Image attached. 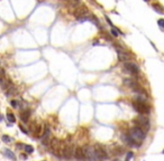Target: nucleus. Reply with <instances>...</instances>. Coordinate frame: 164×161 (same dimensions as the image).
<instances>
[{"label":"nucleus","instance_id":"nucleus-24","mask_svg":"<svg viewBox=\"0 0 164 161\" xmlns=\"http://www.w3.org/2000/svg\"><path fill=\"white\" fill-rule=\"evenodd\" d=\"M10 104H11L12 106H14V107H16V109L18 107V102H16V101H11Z\"/></svg>","mask_w":164,"mask_h":161},{"label":"nucleus","instance_id":"nucleus-12","mask_svg":"<svg viewBox=\"0 0 164 161\" xmlns=\"http://www.w3.org/2000/svg\"><path fill=\"white\" fill-rule=\"evenodd\" d=\"M29 115H30V111L28 110V109L22 110V112H20V120L26 123V122H28V120H29Z\"/></svg>","mask_w":164,"mask_h":161},{"label":"nucleus","instance_id":"nucleus-26","mask_svg":"<svg viewBox=\"0 0 164 161\" xmlns=\"http://www.w3.org/2000/svg\"><path fill=\"white\" fill-rule=\"evenodd\" d=\"M5 76V70L0 67V77H4Z\"/></svg>","mask_w":164,"mask_h":161},{"label":"nucleus","instance_id":"nucleus-22","mask_svg":"<svg viewBox=\"0 0 164 161\" xmlns=\"http://www.w3.org/2000/svg\"><path fill=\"white\" fill-rule=\"evenodd\" d=\"M157 22H159V26H160L161 29H163V25H164V20H163V19H160Z\"/></svg>","mask_w":164,"mask_h":161},{"label":"nucleus","instance_id":"nucleus-16","mask_svg":"<svg viewBox=\"0 0 164 161\" xmlns=\"http://www.w3.org/2000/svg\"><path fill=\"white\" fill-rule=\"evenodd\" d=\"M24 149H25V152H26V153H33L34 152V148L32 146H28V144L24 146Z\"/></svg>","mask_w":164,"mask_h":161},{"label":"nucleus","instance_id":"nucleus-21","mask_svg":"<svg viewBox=\"0 0 164 161\" xmlns=\"http://www.w3.org/2000/svg\"><path fill=\"white\" fill-rule=\"evenodd\" d=\"M131 158H133V152H131V151H129V152L127 153V156H126V161H129Z\"/></svg>","mask_w":164,"mask_h":161},{"label":"nucleus","instance_id":"nucleus-17","mask_svg":"<svg viewBox=\"0 0 164 161\" xmlns=\"http://www.w3.org/2000/svg\"><path fill=\"white\" fill-rule=\"evenodd\" d=\"M9 85H10V83H9L7 80H2V83H1V88H2L4 91H6V90L9 87Z\"/></svg>","mask_w":164,"mask_h":161},{"label":"nucleus","instance_id":"nucleus-3","mask_svg":"<svg viewBox=\"0 0 164 161\" xmlns=\"http://www.w3.org/2000/svg\"><path fill=\"white\" fill-rule=\"evenodd\" d=\"M83 150V156H84V160L87 161H97L96 154H94V149L91 146H84L82 148Z\"/></svg>","mask_w":164,"mask_h":161},{"label":"nucleus","instance_id":"nucleus-29","mask_svg":"<svg viewBox=\"0 0 164 161\" xmlns=\"http://www.w3.org/2000/svg\"><path fill=\"white\" fill-rule=\"evenodd\" d=\"M115 161H120V160H115Z\"/></svg>","mask_w":164,"mask_h":161},{"label":"nucleus","instance_id":"nucleus-13","mask_svg":"<svg viewBox=\"0 0 164 161\" xmlns=\"http://www.w3.org/2000/svg\"><path fill=\"white\" fill-rule=\"evenodd\" d=\"M6 93H7L8 96H11V95H15V94H17V90H16L15 86H12V85H9V87L6 90Z\"/></svg>","mask_w":164,"mask_h":161},{"label":"nucleus","instance_id":"nucleus-10","mask_svg":"<svg viewBox=\"0 0 164 161\" xmlns=\"http://www.w3.org/2000/svg\"><path fill=\"white\" fill-rule=\"evenodd\" d=\"M73 156L77 160H84V156H83V150H82V146H77L74 149Z\"/></svg>","mask_w":164,"mask_h":161},{"label":"nucleus","instance_id":"nucleus-14","mask_svg":"<svg viewBox=\"0 0 164 161\" xmlns=\"http://www.w3.org/2000/svg\"><path fill=\"white\" fill-rule=\"evenodd\" d=\"M67 2L73 8H78L79 6H81V0H67Z\"/></svg>","mask_w":164,"mask_h":161},{"label":"nucleus","instance_id":"nucleus-15","mask_svg":"<svg viewBox=\"0 0 164 161\" xmlns=\"http://www.w3.org/2000/svg\"><path fill=\"white\" fill-rule=\"evenodd\" d=\"M4 154L6 156L7 158H9V159H11V160H15L16 159V157H15V154L12 153L9 149H5L4 150Z\"/></svg>","mask_w":164,"mask_h":161},{"label":"nucleus","instance_id":"nucleus-19","mask_svg":"<svg viewBox=\"0 0 164 161\" xmlns=\"http://www.w3.org/2000/svg\"><path fill=\"white\" fill-rule=\"evenodd\" d=\"M153 7H154V9H155L157 12H160V14H163V10H162L163 8H162V6H160L159 4H154Z\"/></svg>","mask_w":164,"mask_h":161},{"label":"nucleus","instance_id":"nucleus-7","mask_svg":"<svg viewBox=\"0 0 164 161\" xmlns=\"http://www.w3.org/2000/svg\"><path fill=\"white\" fill-rule=\"evenodd\" d=\"M88 14V9H87L86 6H79L78 8H74V11H73V15H74V17H77V19H80L83 17L84 15H87Z\"/></svg>","mask_w":164,"mask_h":161},{"label":"nucleus","instance_id":"nucleus-25","mask_svg":"<svg viewBox=\"0 0 164 161\" xmlns=\"http://www.w3.org/2000/svg\"><path fill=\"white\" fill-rule=\"evenodd\" d=\"M111 34H112V36H114V37H117V36H118V33H117V31H116L114 28L111 29Z\"/></svg>","mask_w":164,"mask_h":161},{"label":"nucleus","instance_id":"nucleus-20","mask_svg":"<svg viewBox=\"0 0 164 161\" xmlns=\"http://www.w3.org/2000/svg\"><path fill=\"white\" fill-rule=\"evenodd\" d=\"M2 141L6 143H9V142H11V138H9L8 136H2Z\"/></svg>","mask_w":164,"mask_h":161},{"label":"nucleus","instance_id":"nucleus-4","mask_svg":"<svg viewBox=\"0 0 164 161\" xmlns=\"http://www.w3.org/2000/svg\"><path fill=\"white\" fill-rule=\"evenodd\" d=\"M133 107L134 110L139 113L141 115H144V114L149 113V107L147 105H145V103H139V102H133Z\"/></svg>","mask_w":164,"mask_h":161},{"label":"nucleus","instance_id":"nucleus-6","mask_svg":"<svg viewBox=\"0 0 164 161\" xmlns=\"http://www.w3.org/2000/svg\"><path fill=\"white\" fill-rule=\"evenodd\" d=\"M73 152H74V149H73L72 143H67V144H65V146H64L62 157L67 159V160H70V159H72V157H73Z\"/></svg>","mask_w":164,"mask_h":161},{"label":"nucleus","instance_id":"nucleus-5","mask_svg":"<svg viewBox=\"0 0 164 161\" xmlns=\"http://www.w3.org/2000/svg\"><path fill=\"white\" fill-rule=\"evenodd\" d=\"M93 149H94V154H96L97 160H106L107 159V153H106V151L104 150V148L101 146L96 144L93 146Z\"/></svg>","mask_w":164,"mask_h":161},{"label":"nucleus","instance_id":"nucleus-2","mask_svg":"<svg viewBox=\"0 0 164 161\" xmlns=\"http://www.w3.org/2000/svg\"><path fill=\"white\" fill-rule=\"evenodd\" d=\"M134 122L137 124L136 126L141 128L144 132H147L149 130V128H151L148 117L145 116V115H139V116H137V119H135Z\"/></svg>","mask_w":164,"mask_h":161},{"label":"nucleus","instance_id":"nucleus-9","mask_svg":"<svg viewBox=\"0 0 164 161\" xmlns=\"http://www.w3.org/2000/svg\"><path fill=\"white\" fill-rule=\"evenodd\" d=\"M117 53H118V59L121 60V62H126L127 59H128V53H127L125 49H123L121 47H117Z\"/></svg>","mask_w":164,"mask_h":161},{"label":"nucleus","instance_id":"nucleus-23","mask_svg":"<svg viewBox=\"0 0 164 161\" xmlns=\"http://www.w3.org/2000/svg\"><path fill=\"white\" fill-rule=\"evenodd\" d=\"M19 129H20V131H22L24 133H25V134H27V133H28V131H27V130H26L25 128H24L22 125H19Z\"/></svg>","mask_w":164,"mask_h":161},{"label":"nucleus","instance_id":"nucleus-28","mask_svg":"<svg viewBox=\"0 0 164 161\" xmlns=\"http://www.w3.org/2000/svg\"><path fill=\"white\" fill-rule=\"evenodd\" d=\"M1 119H2V116H0V121H1Z\"/></svg>","mask_w":164,"mask_h":161},{"label":"nucleus","instance_id":"nucleus-11","mask_svg":"<svg viewBox=\"0 0 164 161\" xmlns=\"http://www.w3.org/2000/svg\"><path fill=\"white\" fill-rule=\"evenodd\" d=\"M123 140H124V142L127 143L128 146H139L137 143L135 142L134 139H133L129 134H124V136H123Z\"/></svg>","mask_w":164,"mask_h":161},{"label":"nucleus","instance_id":"nucleus-8","mask_svg":"<svg viewBox=\"0 0 164 161\" xmlns=\"http://www.w3.org/2000/svg\"><path fill=\"white\" fill-rule=\"evenodd\" d=\"M125 70L131 74H138V66L135 64V63L131 62H127L125 63Z\"/></svg>","mask_w":164,"mask_h":161},{"label":"nucleus","instance_id":"nucleus-18","mask_svg":"<svg viewBox=\"0 0 164 161\" xmlns=\"http://www.w3.org/2000/svg\"><path fill=\"white\" fill-rule=\"evenodd\" d=\"M7 119H8V121H9L10 123H15L16 122V119H15V116H14V114L12 113H8L7 114Z\"/></svg>","mask_w":164,"mask_h":161},{"label":"nucleus","instance_id":"nucleus-1","mask_svg":"<svg viewBox=\"0 0 164 161\" xmlns=\"http://www.w3.org/2000/svg\"><path fill=\"white\" fill-rule=\"evenodd\" d=\"M129 136L134 139V141L136 143H141L144 141V139L146 138V132H144L141 128L138 126H134L129 131Z\"/></svg>","mask_w":164,"mask_h":161},{"label":"nucleus","instance_id":"nucleus-27","mask_svg":"<svg viewBox=\"0 0 164 161\" xmlns=\"http://www.w3.org/2000/svg\"><path fill=\"white\" fill-rule=\"evenodd\" d=\"M22 146H24L22 144H17V148H22Z\"/></svg>","mask_w":164,"mask_h":161},{"label":"nucleus","instance_id":"nucleus-30","mask_svg":"<svg viewBox=\"0 0 164 161\" xmlns=\"http://www.w3.org/2000/svg\"><path fill=\"white\" fill-rule=\"evenodd\" d=\"M145 1H148V0H145Z\"/></svg>","mask_w":164,"mask_h":161}]
</instances>
